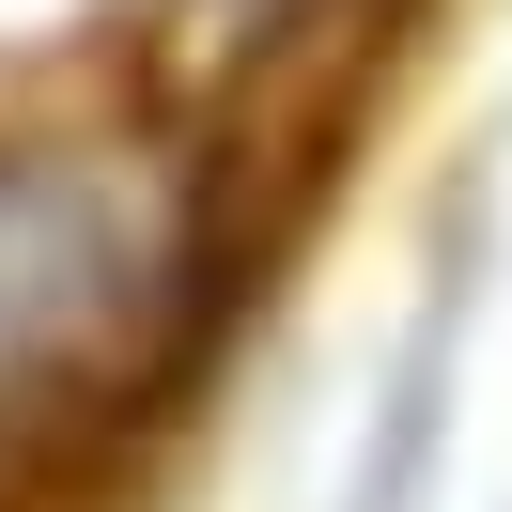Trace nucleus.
Returning <instances> with one entry per match:
<instances>
[{
  "mask_svg": "<svg viewBox=\"0 0 512 512\" xmlns=\"http://www.w3.org/2000/svg\"><path fill=\"white\" fill-rule=\"evenodd\" d=\"M171 311H187V218L140 171L78 156V140L0 156V419L140 373Z\"/></svg>",
  "mask_w": 512,
  "mask_h": 512,
  "instance_id": "nucleus-1",
  "label": "nucleus"
}]
</instances>
